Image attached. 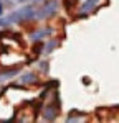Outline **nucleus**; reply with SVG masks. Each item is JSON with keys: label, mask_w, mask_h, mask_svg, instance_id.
Segmentation results:
<instances>
[{"label": "nucleus", "mask_w": 119, "mask_h": 123, "mask_svg": "<svg viewBox=\"0 0 119 123\" xmlns=\"http://www.w3.org/2000/svg\"><path fill=\"white\" fill-rule=\"evenodd\" d=\"M56 10H58V2H56V0H46V2L41 5V8L37 10L35 18L46 20V18H50L51 15H55V13H56Z\"/></svg>", "instance_id": "f257e3e1"}, {"label": "nucleus", "mask_w": 119, "mask_h": 123, "mask_svg": "<svg viewBox=\"0 0 119 123\" xmlns=\"http://www.w3.org/2000/svg\"><path fill=\"white\" fill-rule=\"evenodd\" d=\"M58 112H60V98H58V95H55V100L43 108V118L46 122H53L56 118Z\"/></svg>", "instance_id": "f03ea898"}, {"label": "nucleus", "mask_w": 119, "mask_h": 123, "mask_svg": "<svg viewBox=\"0 0 119 123\" xmlns=\"http://www.w3.org/2000/svg\"><path fill=\"white\" fill-rule=\"evenodd\" d=\"M99 0H84L83 2V5H81V12H83V15H86V13H89L91 10H94L96 7H98Z\"/></svg>", "instance_id": "7ed1b4c3"}, {"label": "nucleus", "mask_w": 119, "mask_h": 123, "mask_svg": "<svg viewBox=\"0 0 119 123\" xmlns=\"http://www.w3.org/2000/svg\"><path fill=\"white\" fill-rule=\"evenodd\" d=\"M38 80V77L35 76L33 72H25L23 76H20V82L22 84H35Z\"/></svg>", "instance_id": "20e7f679"}, {"label": "nucleus", "mask_w": 119, "mask_h": 123, "mask_svg": "<svg viewBox=\"0 0 119 123\" xmlns=\"http://www.w3.org/2000/svg\"><path fill=\"white\" fill-rule=\"evenodd\" d=\"M18 74V69H10V71H5V72H0V82L3 80H10Z\"/></svg>", "instance_id": "39448f33"}, {"label": "nucleus", "mask_w": 119, "mask_h": 123, "mask_svg": "<svg viewBox=\"0 0 119 123\" xmlns=\"http://www.w3.org/2000/svg\"><path fill=\"white\" fill-rule=\"evenodd\" d=\"M58 44H60L58 39H53V41H50V43H46V44H43V53H45V54H50Z\"/></svg>", "instance_id": "423d86ee"}, {"label": "nucleus", "mask_w": 119, "mask_h": 123, "mask_svg": "<svg viewBox=\"0 0 119 123\" xmlns=\"http://www.w3.org/2000/svg\"><path fill=\"white\" fill-rule=\"evenodd\" d=\"M51 31H53L51 28L40 30V31H37V33H33V36H31V39H33V41H37V39H41V38H45L46 35H51Z\"/></svg>", "instance_id": "0eeeda50"}, {"label": "nucleus", "mask_w": 119, "mask_h": 123, "mask_svg": "<svg viewBox=\"0 0 119 123\" xmlns=\"http://www.w3.org/2000/svg\"><path fill=\"white\" fill-rule=\"evenodd\" d=\"M2 13H3V3L0 2V15H2Z\"/></svg>", "instance_id": "6e6552de"}]
</instances>
